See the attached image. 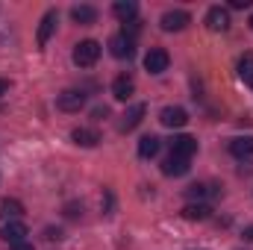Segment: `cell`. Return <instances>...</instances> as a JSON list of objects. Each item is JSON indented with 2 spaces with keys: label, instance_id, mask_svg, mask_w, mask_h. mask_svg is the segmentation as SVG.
Returning <instances> with one entry per match:
<instances>
[{
  "label": "cell",
  "instance_id": "7a4b0ae2",
  "mask_svg": "<svg viewBox=\"0 0 253 250\" xmlns=\"http://www.w3.org/2000/svg\"><path fill=\"white\" fill-rule=\"evenodd\" d=\"M56 106L62 112H80L85 106V91L83 88H65L62 94L56 97Z\"/></svg>",
  "mask_w": 253,
  "mask_h": 250
},
{
  "label": "cell",
  "instance_id": "603a6c76",
  "mask_svg": "<svg viewBox=\"0 0 253 250\" xmlns=\"http://www.w3.org/2000/svg\"><path fill=\"white\" fill-rule=\"evenodd\" d=\"M230 6H233V9H248V6H251V0H233Z\"/></svg>",
  "mask_w": 253,
  "mask_h": 250
},
{
  "label": "cell",
  "instance_id": "4fadbf2b",
  "mask_svg": "<svg viewBox=\"0 0 253 250\" xmlns=\"http://www.w3.org/2000/svg\"><path fill=\"white\" fill-rule=\"evenodd\" d=\"M71 138H74V144H80V147H94V144L100 141V132H97V129H88V126H77V129L71 132Z\"/></svg>",
  "mask_w": 253,
  "mask_h": 250
},
{
  "label": "cell",
  "instance_id": "cb8c5ba5",
  "mask_svg": "<svg viewBox=\"0 0 253 250\" xmlns=\"http://www.w3.org/2000/svg\"><path fill=\"white\" fill-rule=\"evenodd\" d=\"M12 250H33V245L30 242H21V245H12Z\"/></svg>",
  "mask_w": 253,
  "mask_h": 250
},
{
  "label": "cell",
  "instance_id": "6da1fadb",
  "mask_svg": "<svg viewBox=\"0 0 253 250\" xmlns=\"http://www.w3.org/2000/svg\"><path fill=\"white\" fill-rule=\"evenodd\" d=\"M97 59H100V42L85 39V42H80V44L74 47V65H80V68H91Z\"/></svg>",
  "mask_w": 253,
  "mask_h": 250
},
{
  "label": "cell",
  "instance_id": "7c38bea8",
  "mask_svg": "<svg viewBox=\"0 0 253 250\" xmlns=\"http://www.w3.org/2000/svg\"><path fill=\"white\" fill-rule=\"evenodd\" d=\"M189 159H180V156H168L165 162H162V174L165 177H183V174H189Z\"/></svg>",
  "mask_w": 253,
  "mask_h": 250
},
{
  "label": "cell",
  "instance_id": "8fae6325",
  "mask_svg": "<svg viewBox=\"0 0 253 250\" xmlns=\"http://www.w3.org/2000/svg\"><path fill=\"white\" fill-rule=\"evenodd\" d=\"M132 91H135V83H132V77H129V74L115 77V83H112V97H115V100H129V97H132Z\"/></svg>",
  "mask_w": 253,
  "mask_h": 250
},
{
  "label": "cell",
  "instance_id": "d4e9b609",
  "mask_svg": "<svg viewBox=\"0 0 253 250\" xmlns=\"http://www.w3.org/2000/svg\"><path fill=\"white\" fill-rule=\"evenodd\" d=\"M242 236H245L248 242H253V224H251V227H245V233H242Z\"/></svg>",
  "mask_w": 253,
  "mask_h": 250
},
{
  "label": "cell",
  "instance_id": "9c48e42d",
  "mask_svg": "<svg viewBox=\"0 0 253 250\" xmlns=\"http://www.w3.org/2000/svg\"><path fill=\"white\" fill-rule=\"evenodd\" d=\"M24 236H27V224H21V221H6V224L0 227V239L9 242V248H12V245H21Z\"/></svg>",
  "mask_w": 253,
  "mask_h": 250
},
{
  "label": "cell",
  "instance_id": "8992f818",
  "mask_svg": "<svg viewBox=\"0 0 253 250\" xmlns=\"http://www.w3.org/2000/svg\"><path fill=\"white\" fill-rule=\"evenodd\" d=\"M194 153H197V138H191V135H174L171 138V156L191 159Z\"/></svg>",
  "mask_w": 253,
  "mask_h": 250
},
{
  "label": "cell",
  "instance_id": "44dd1931",
  "mask_svg": "<svg viewBox=\"0 0 253 250\" xmlns=\"http://www.w3.org/2000/svg\"><path fill=\"white\" fill-rule=\"evenodd\" d=\"M209 194H215L209 183H194V186H189V188H186V197H189L191 203H194V200L200 203V200H203V197H209Z\"/></svg>",
  "mask_w": 253,
  "mask_h": 250
},
{
  "label": "cell",
  "instance_id": "d6986e66",
  "mask_svg": "<svg viewBox=\"0 0 253 250\" xmlns=\"http://www.w3.org/2000/svg\"><path fill=\"white\" fill-rule=\"evenodd\" d=\"M112 12H115V18H121L124 24H129V21H135V15H138V6H135L132 0H118V3L112 6Z\"/></svg>",
  "mask_w": 253,
  "mask_h": 250
},
{
  "label": "cell",
  "instance_id": "277c9868",
  "mask_svg": "<svg viewBox=\"0 0 253 250\" xmlns=\"http://www.w3.org/2000/svg\"><path fill=\"white\" fill-rule=\"evenodd\" d=\"M159 121H162V126H168V129H180V126L189 124V112L183 106H165L159 112Z\"/></svg>",
  "mask_w": 253,
  "mask_h": 250
},
{
  "label": "cell",
  "instance_id": "9a60e30c",
  "mask_svg": "<svg viewBox=\"0 0 253 250\" xmlns=\"http://www.w3.org/2000/svg\"><path fill=\"white\" fill-rule=\"evenodd\" d=\"M230 153L239 156V159L253 156V135H239V138H233V141H230Z\"/></svg>",
  "mask_w": 253,
  "mask_h": 250
},
{
  "label": "cell",
  "instance_id": "5bb4252c",
  "mask_svg": "<svg viewBox=\"0 0 253 250\" xmlns=\"http://www.w3.org/2000/svg\"><path fill=\"white\" fill-rule=\"evenodd\" d=\"M56 24H59V15H56V12L50 9V12H47V15L42 18V27H39V44H42V47H44V44H47V39L53 36Z\"/></svg>",
  "mask_w": 253,
  "mask_h": 250
},
{
  "label": "cell",
  "instance_id": "7402d4cb",
  "mask_svg": "<svg viewBox=\"0 0 253 250\" xmlns=\"http://www.w3.org/2000/svg\"><path fill=\"white\" fill-rule=\"evenodd\" d=\"M239 77H242L248 85H253V53H245V56L239 59Z\"/></svg>",
  "mask_w": 253,
  "mask_h": 250
},
{
  "label": "cell",
  "instance_id": "30bf717a",
  "mask_svg": "<svg viewBox=\"0 0 253 250\" xmlns=\"http://www.w3.org/2000/svg\"><path fill=\"white\" fill-rule=\"evenodd\" d=\"M144 112H147V106H144V103H132V106H129V109L124 112V118H121L118 129H121V132H129V129H135V126L141 124Z\"/></svg>",
  "mask_w": 253,
  "mask_h": 250
},
{
  "label": "cell",
  "instance_id": "ac0fdd59",
  "mask_svg": "<svg viewBox=\"0 0 253 250\" xmlns=\"http://www.w3.org/2000/svg\"><path fill=\"white\" fill-rule=\"evenodd\" d=\"M209 215H212V206L209 203H189L183 209V218L186 221H206Z\"/></svg>",
  "mask_w": 253,
  "mask_h": 250
},
{
  "label": "cell",
  "instance_id": "484cf974",
  "mask_svg": "<svg viewBox=\"0 0 253 250\" xmlns=\"http://www.w3.org/2000/svg\"><path fill=\"white\" fill-rule=\"evenodd\" d=\"M3 94H9V83H6V80H0V97H3Z\"/></svg>",
  "mask_w": 253,
  "mask_h": 250
},
{
  "label": "cell",
  "instance_id": "ba28073f",
  "mask_svg": "<svg viewBox=\"0 0 253 250\" xmlns=\"http://www.w3.org/2000/svg\"><path fill=\"white\" fill-rule=\"evenodd\" d=\"M206 27H209L212 33H224V30H230V12L221 9V6H212V9L206 12Z\"/></svg>",
  "mask_w": 253,
  "mask_h": 250
},
{
  "label": "cell",
  "instance_id": "e0dca14e",
  "mask_svg": "<svg viewBox=\"0 0 253 250\" xmlns=\"http://www.w3.org/2000/svg\"><path fill=\"white\" fill-rule=\"evenodd\" d=\"M159 147H162V141H159L156 135H144V138H138V156H141V159H153V156L159 153Z\"/></svg>",
  "mask_w": 253,
  "mask_h": 250
},
{
  "label": "cell",
  "instance_id": "ffe728a7",
  "mask_svg": "<svg viewBox=\"0 0 253 250\" xmlns=\"http://www.w3.org/2000/svg\"><path fill=\"white\" fill-rule=\"evenodd\" d=\"M71 18H74L77 24H94V21H97V9L83 3V6H74V9H71Z\"/></svg>",
  "mask_w": 253,
  "mask_h": 250
},
{
  "label": "cell",
  "instance_id": "2e32d148",
  "mask_svg": "<svg viewBox=\"0 0 253 250\" xmlns=\"http://www.w3.org/2000/svg\"><path fill=\"white\" fill-rule=\"evenodd\" d=\"M24 215V206H21V200H15V197H6L3 203H0V218L3 221H18Z\"/></svg>",
  "mask_w": 253,
  "mask_h": 250
},
{
  "label": "cell",
  "instance_id": "3957f363",
  "mask_svg": "<svg viewBox=\"0 0 253 250\" xmlns=\"http://www.w3.org/2000/svg\"><path fill=\"white\" fill-rule=\"evenodd\" d=\"M189 24H191V15L183 12V9H171V12H165L162 21H159V27H162L165 33H180V30H186Z\"/></svg>",
  "mask_w": 253,
  "mask_h": 250
},
{
  "label": "cell",
  "instance_id": "5b68a950",
  "mask_svg": "<svg viewBox=\"0 0 253 250\" xmlns=\"http://www.w3.org/2000/svg\"><path fill=\"white\" fill-rule=\"evenodd\" d=\"M168 65H171L168 50H162V47H150V50H147V56H144V68H147L150 74H162V71H168Z\"/></svg>",
  "mask_w": 253,
  "mask_h": 250
},
{
  "label": "cell",
  "instance_id": "4316f807",
  "mask_svg": "<svg viewBox=\"0 0 253 250\" xmlns=\"http://www.w3.org/2000/svg\"><path fill=\"white\" fill-rule=\"evenodd\" d=\"M251 27H253V15H251Z\"/></svg>",
  "mask_w": 253,
  "mask_h": 250
},
{
  "label": "cell",
  "instance_id": "52a82bcc",
  "mask_svg": "<svg viewBox=\"0 0 253 250\" xmlns=\"http://www.w3.org/2000/svg\"><path fill=\"white\" fill-rule=\"evenodd\" d=\"M109 50H112V56H115V59H129V56L135 53V42H132V39H126L124 33H118V36H112V39H109Z\"/></svg>",
  "mask_w": 253,
  "mask_h": 250
}]
</instances>
